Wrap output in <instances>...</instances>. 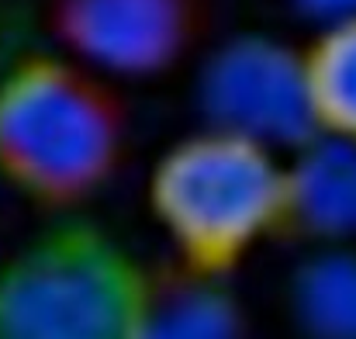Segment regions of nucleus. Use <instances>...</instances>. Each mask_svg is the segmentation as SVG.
Listing matches in <instances>:
<instances>
[{
	"label": "nucleus",
	"mask_w": 356,
	"mask_h": 339,
	"mask_svg": "<svg viewBox=\"0 0 356 339\" xmlns=\"http://www.w3.org/2000/svg\"><path fill=\"white\" fill-rule=\"evenodd\" d=\"M197 101L208 128L252 139L266 149H301L318 135L301 52L273 35L249 31L225 42L201 73Z\"/></svg>",
	"instance_id": "20e7f679"
},
{
	"label": "nucleus",
	"mask_w": 356,
	"mask_h": 339,
	"mask_svg": "<svg viewBox=\"0 0 356 339\" xmlns=\"http://www.w3.org/2000/svg\"><path fill=\"white\" fill-rule=\"evenodd\" d=\"M121 97L87 66L31 52L0 77V177L70 212L101 194L124 156Z\"/></svg>",
	"instance_id": "f257e3e1"
},
{
	"label": "nucleus",
	"mask_w": 356,
	"mask_h": 339,
	"mask_svg": "<svg viewBox=\"0 0 356 339\" xmlns=\"http://www.w3.org/2000/svg\"><path fill=\"white\" fill-rule=\"evenodd\" d=\"M301 63L315 132L356 145V17L325 24Z\"/></svg>",
	"instance_id": "6e6552de"
},
{
	"label": "nucleus",
	"mask_w": 356,
	"mask_h": 339,
	"mask_svg": "<svg viewBox=\"0 0 356 339\" xmlns=\"http://www.w3.org/2000/svg\"><path fill=\"white\" fill-rule=\"evenodd\" d=\"M135 339H245V312L229 277L184 263L145 270Z\"/></svg>",
	"instance_id": "0eeeda50"
},
{
	"label": "nucleus",
	"mask_w": 356,
	"mask_h": 339,
	"mask_svg": "<svg viewBox=\"0 0 356 339\" xmlns=\"http://www.w3.org/2000/svg\"><path fill=\"white\" fill-rule=\"evenodd\" d=\"M284 163L273 149L204 128L173 142L149 177V208L177 263L229 277L266 239H277Z\"/></svg>",
	"instance_id": "f03ea898"
},
{
	"label": "nucleus",
	"mask_w": 356,
	"mask_h": 339,
	"mask_svg": "<svg viewBox=\"0 0 356 339\" xmlns=\"http://www.w3.org/2000/svg\"><path fill=\"white\" fill-rule=\"evenodd\" d=\"M52 35L94 73L173 70L204 28V0H52Z\"/></svg>",
	"instance_id": "39448f33"
},
{
	"label": "nucleus",
	"mask_w": 356,
	"mask_h": 339,
	"mask_svg": "<svg viewBox=\"0 0 356 339\" xmlns=\"http://www.w3.org/2000/svg\"><path fill=\"white\" fill-rule=\"evenodd\" d=\"M145 267L111 232L63 219L0 267V339H135Z\"/></svg>",
	"instance_id": "7ed1b4c3"
},
{
	"label": "nucleus",
	"mask_w": 356,
	"mask_h": 339,
	"mask_svg": "<svg viewBox=\"0 0 356 339\" xmlns=\"http://www.w3.org/2000/svg\"><path fill=\"white\" fill-rule=\"evenodd\" d=\"M277 239L346 242L356 239V145L315 135L284 166Z\"/></svg>",
	"instance_id": "423d86ee"
},
{
	"label": "nucleus",
	"mask_w": 356,
	"mask_h": 339,
	"mask_svg": "<svg viewBox=\"0 0 356 339\" xmlns=\"http://www.w3.org/2000/svg\"><path fill=\"white\" fill-rule=\"evenodd\" d=\"M291 312L305 339H356V249L308 256L291 277Z\"/></svg>",
	"instance_id": "1a4fd4ad"
},
{
	"label": "nucleus",
	"mask_w": 356,
	"mask_h": 339,
	"mask_svg": "<svg viewBox=\"0 0 356 339\" xmlns=\"http://www.w3.org/2000/svg\"><path fill=\"white\" fill-rule=\"evenodd\" d=\"M298 7L325 24L343 21V17H356V0H298Z\"/></svg>",
	"instance_id": "9d476101"
}]
</instances>
